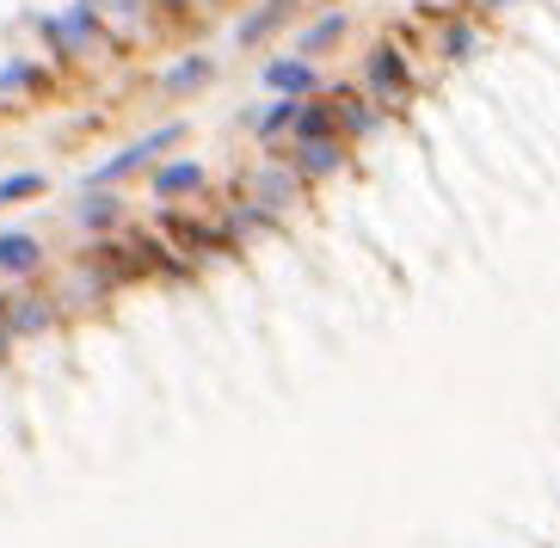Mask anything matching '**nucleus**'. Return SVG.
Returning a JSON list of instances; mask_svg holds the SVG:
<instances>
[{"label": "nucleus", "mask_w": 560, "mask_h": 548, "mask_svg": "<svg viewBox=\"0 0 560 548\" xmlns=\"http://www.w3.org/2000/svg\"><path fill=\"white\" fill-rule=\"evenodd\" d=\"M363 81H370V100H388V105H400L412 93V68H407V56H400V44H376L370 50V62H363Z\"/></svg>", "instance_id": "f257e3e1"}, {"label": "nucleus", "mask_w": 560, "mask_h": 548, "mask_svg": "<svg viewBox=\"0 0 560 548\" xmlns=\"http://www.w3.org/2000/svg\"><path fill=\"white\" fill-rule=\"evenodd\" d=\"M332 112H339V136L346 142H363L382 124V105L370 93H358V86H332Z\"/></svg>", "instance_id": "f03ea898"}, {"label": "nucleus", "mask_w": 560, "mask_h": 548, "mask_svg": "<svg viewBox=\"0 0 560 548\" xmlns=\"http://www.w3.org/2000/svg\"><path fill=\"white\" fill-rule=\"evenodd\" d=\"M265 86L278 100H308V93H320V68L308 56H278V62L265 68Z\"/></svg>", "instance_id": "7ed1b4c3"}, {"label": "nucleus", "mask_w": 560, "mask_h": 548, "mask_svg": "<svg viewBox=\"0 0 560 548\" xmlns=\"http://www.w3.org/2000/svg\"><path fill=\"white\" fill-rule=\"evenodd\" d=\"M302 173L296 166H259V179H253V191H259V217H283L290 203L302 198Z\"/></svg>", "instance_id": "20e7f679"}, {"label": "nucleus", "mask_w": 560, "mask_h": 548, "mask_svg": "<svg viewBox=\"0 0 560 548\" xmlns=\"http://www.w3.org/2000/svg\"><path fill=\"white\" fill-rule=\"evenodd\" d=\"M44 32L56 37V50H68V56H81L93 37H100V19H93V7L86 0H74L68 13H56V19H44Z\"/></svg>", "instance_id": "39448f33"}, {"label": "nucleus", "mask_w": 560, "mask_h": 548, "mask_svg": "<svg viewBox=\"0 0 560 548\" xmlns=\"http://www.w3.org/2000/svg\"><path fill=\"white\" fill-rule=\"evenodd\" d=\"M179 142V124H166V130H154V136H142V142H130L124 154H112V161L100 166V179H124V173H136V166H149V161H161L166 149Z\"/></svg>", "instance_id": "423d86ee"}, {"label": "nucleus", "mask_w": 560, "mask_h": 548, "mask_svg": "<svg viewBox=\"0 0 560 548\" xmlns=\"http://www.w3.org/2000/svg\"><path fill=\"white\" fill-rule=\"evenodd\" d=\"M203 191V166L198 161H173L154 173V198L161 203H179V198H198Z\"/></svg>", "instance_id": "0eeeda50"}, {"label": "nucleus", "mask_w": 560, "mask_h": 548, "mask_svg": "<svg viewBox=\"0 0 560 548\" xmlns=\"http://www.w3.org/2000/svg\"><path fill=\"white\" fill-rule=\"evenodd\" d=\"M290 7H296V0H265V7H253V13L234 25V50H253L259 37H271L283 25V13H290Z\"/></svg>", "instance_id": "6e6552de"}, {"label": "nucleus", "mask_w": 560, "mask_h": 548, "mask_svg": "<svg viewBox=\"0 0 560 548\" xmlns=\"http://www.w3.org/2000/svg\"><path fill=\"white\" fill-rule=\"evenodd\" d=\"M346 142H302L296 149V173L302 179H327V173H346Z\"/></svg>", "instance_id": "1a4fd4ad"}, {"label": "nucleus", "mask_w": 560, "mask_h": 548, "mask_svg": "<svg viewBox=\"0 0 560 548\" xmlns=\"http://www.w3.org/2000/svg\"><path fill=\"white\" fill-rule=\"evenodd\" d=\"M346 32H351V19L339 13V7H332V13H320V19H314V25H308V32H302L296 56H308V62H314V56L339 50V37H346Z\"/></svg>", "instance_id": "9d476101"}, {"label": "nucleus", "mask_w": 560, "mask_h": 548, "mask_svg": "<svg viewBox=\"0 0 560 548\" xmlns=\"http://www.w3.org/2000/svg\"><path fill=\"white\" fill-rule=\"evenodd\" d=\"M302 105H308V100H271V105L259 112V124H253V136H259L265 149H278V136H290V130H296Z\"/></svg>", "instance_id": "9b49d317"}, {"label": "nucleus", "mask_w": 560, "mask_h": 548, "mask_svg": "<svg viewBox=\"0 0 560 548\" xmlns=\"http://www.w3.org/2000/svg\"><path fill=\"white\" fill-rule=\"evenodd\" d=\"M44 247H37L32 234H0V271H37Z\"/></svg>", "instance_id": "f8f14e48"}, {"label": "nucleus", "mask_w": 560, "mask_h": 548, "mask_svg": "<svg viewBox=\"0 0 560 548\" xmlns=\"http://www.w3.org/2000/svg\"><path fill=\"white\" fill-rule=\"evenodd\" d=\"M210 74H215L210 56H191V62H173V68H166V81H161V86H166V93H198Z\"/></svg>", "instance_id": "ddd939ff"}, {"label": "nucleus", "mask_w": 560, "mask_h": 548, "mask_svg": "<svg viewBox=\"0 0 560 548\" xmlns=\"http://www.w3.org/2000/svg\"><path fill=\"white\" fill-rule=\"evenodd\" d=\"M475 50H480V25H475V19H456V25H444V62H468Z\"/></svg>", "instance_id": "4468645a"}, {"label": "nucleus", "mask_w": 560, "mask_h": 548, "mask_svg": "<svg viewBox=\"0 0 560 548\" xmlns=\"http://www.w3.org/2000/svg\"><path fill=\"white\" fill-rule=\"evenodd\" d=\"M37 327H50V308H44V302H19L13 315H7V333H37Z\"/></svg>", "instance_id": "2eb2a0df"}, {"label": "nucleus", "mask_w": 560, "mask_h": 548, "mask_svg": "<svg viewBox=\"0 0 560 548\" xmlns=\"http://www.w3.org/2000/svg\"><path fill=\"white\" fill-rule=\"evenodd\" d=\"M37 191H44L37 173H13V179H0V203H25V198H37Z\"/></svg>", "instance_id": "dca6fc26"}, {"label": "nucleus", "mask_w": 560, "mask_h": 548, "mask_svg": "<svg viewBox=\"0 0 560 548\" xmlns=\"http://www.w3.org/2000/svg\"><path fill=\"white\" fill-rule=\"evenodd\" d=\"M117 217V198H81V222L86 229H105Z\"/></svg>", "instance_id": "f3484780"}, {"label": "nucleus", "mask_w": 560, "mask_h": 548, "mask_svg": "<svg viewBox=\"0 0 560 548\" xmlns=\"http://www.w3.org/2000/svg\"><path fill=\"white\" fill-rule=\"evenodd\" d=\"M25 81H37L32 62H7V68H0V93H13V86H25Z\"/></svg>", "instance_id": "a211bd4d"}, {"label": "nucleus", "mask_w": 560, "mask_h": 548, "mask_svg": "<svg viewBox=\"0 0 560 548\" xmlns=\"http://www.w3.org/2000/svg\"><path fill=\"white\" fill-rule=\"evenodd\" d=\"M7 339H13V333H7V327H0V358H7Z\"/></svg>", "instance_id": "6ab92c4d"}]
</instances>
